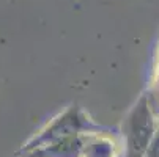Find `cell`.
I'll list each match as a JSON object with an SVG mask.
<instances>
[{
	"mask_svg": "<svg viewBox=\"0 0 159 157\" xmlns=\"http://www.w3.org/2000/svg\"><path fill=\"white\" fill-rule=\"evenodd\" d=\"M150 99L153 102L154 110L159 115V42H157V50H156V60H154V69L151 77V86H150Z\"/></svg>",
	"mask_w": 159,
	"mask_h": 157,
	"instance_id": "obj_5",
	"label": "cell"
},
{
	"mask_svg": "<svg viewBox=\"0 0 159 157\" xmlns=\"http://www.w3.org/2000/svg\"><path fill=\"white\" fill-rule=\"evenodd\" d=\"M87 133L70 135L41 148H36L20 157H82V146Z\"/></svg>",
	"mask_w": 159,
	"mask_h": 157,
	"instance_id": "obj_3",
	"label": "cell"
},
{
	"mask_svg": "<svg viewBox=\"0 0 159 157\" xmlns=\"http://www.w3.org/2000/svg\"><path fill=\"white\" fill-rule=\"evenodd\" d=\"M120 145L104 132L92 130L84 138L82 157H120Z\"/></svg>",
	"mask_w": 159,
	"mask_h": 157,
	"instance_id": "obj_4",
	"label": "cell"
},
{
	"mask_svg": "<svg viewBox=\"0 0 159 157\" xmlns=\"http://www.w3.org/2000/svg\"><path fill=\"white\" fill-rule=\"evenodd\" d=\"M143 157H159V124H157V129L154 132V137L151 138Z\"/></svg>",
	"mask_w": 159,
	"mask_h": 157,
	"instance_id": "obj_6",
	"label": "cell"
},
{
	"mask_svg": "<svg viewBox=\"0 0 159 157\" xmlns=\"http://www.w3.org/2000/svg\"><path fill=\"white\" fill-rule=\"evenodd\" d=\"M95 130L92 120L88 115L79 107V105H70L63 111L55 115L48 124H44L36 133L22 145L17 151V155H24L36 148H41L48 143H52L55 140L70 137V135H79V133H88Z\"/></svg>",
	"mask_w": 159,
	"mask_h": 157,
	"instance_id": "obj_2",
	"label": "cell"
},
{
	"mask_svg": "<svg viewBox=\"0 0 159 157\" xmlns=\"http://www.w3.org/2000/svg\"><path fill=\"white\" fill-rule=\"evenodd\" d=\"M159 124V115L148 93H142L132 104L121 123V155L143 157Z\"/></svg>",
	"mask_w": 159,
	"mask_h": 157,
	"instance_id": "obj_1",
	"label": "cell"
}]
</instances>
